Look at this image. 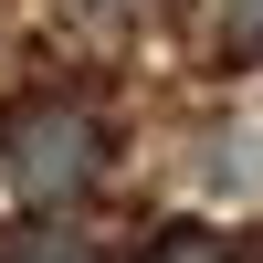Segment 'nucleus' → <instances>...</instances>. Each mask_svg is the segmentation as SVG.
<instances>
[{
	"instance_id": "nucleus-3",
	"label": "nucleus",
	"mask_w": 263,
	"mask_h": 263,
	"mask_svg": "<svg viewBox=\"0 0 263 263\" xmlns=\"http://www.w3.org/2000/svg\"><path fill=\"white\" fill-rule=\"evenodd\" d=\"M0 263H105V242L74 221H32V232H0Z\"/></svg>"
},
{
	"instance_id": "nucleus-5",
	"label": "nucleus",
	"mask_w": 263,
	"mask_h": 263,
	"mask_svg": "<svg viewBox=\"0 0 263 263\" xmlns=\"http://www.w3.org/2000/svg\"><path fill=\"white\" fill-rule=\"evenodd\" d=\"M221 53L232 63H263V0H221Z\"/></svg>"
},
{
	"instance_id": "nucleus-4",
	"label": "nucleus",
	"mask_w": 263,
	"mask_h": 263,
	"mask_svg": "<svg viewBox=\"0 0 263 263\" xmlns=\"http://www.w3.org/2000/svg\"><path fill=\"white\" fill-rule=\"evenodd\" d=\"M137 263H232V242H221V232H200V221H179V232H147Z\"/></svg>"
},
{
	"instance_id": "nucleus-1",
	"label": "nucleus",
	"mask_w": 263,
	"mask_h": 263,
	"mask_svg": "<svg viewBox=\"0 0 263 263\" xmlns=\"http://www.w3.org/2000/svg\"><path fill=\"white\" fill-rule=\"evenodd\" d=\"M105 179V116L74 95H21L0 116V190L32 211H63Z\"/></svg>"
},
{
	"instance_id": "nucleus-2",
	"label": "nucleus",
	"mask_w": 263,
	"mask_h": 263,
	"mask_svg": "<svg viewBox=\"0 0 263 263\" xmlns=\"http://www.w3.org/2000/svg\"><path fill=\"white\" fill-rule=\"evenodd\" d=\"M190 179L211 200H263V126H211L200 158H190Z\"/></svg>"
}]
</instances>
